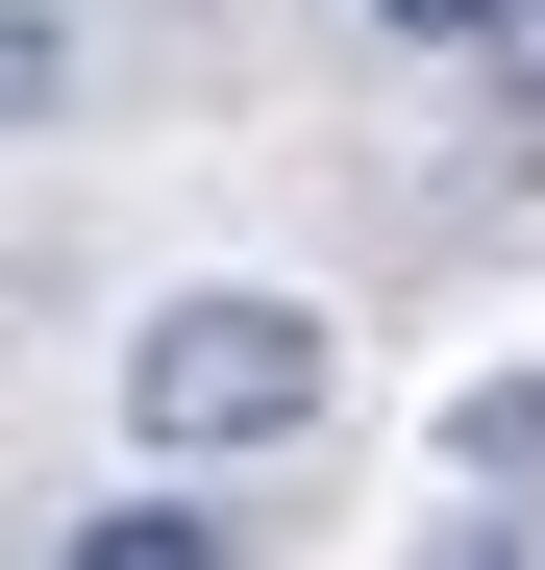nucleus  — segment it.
Masks as SVG:
<instances>
[{
	"label": "nucleus",
	"mask_w": 545,
	"mask_h": 570,
	"mask_svg": "<svg viewBox=\"0 0 545 570\" xmlns=\"http://www.w3.org/2000/svg\"><path fill=\"white\" fill-rule=\"evenodd\" d=\"M472 471H545V397H521V372H496V397H472Z\"/></svg>",
	"instance_id": "nucleus-5"
},
{
	"label": "nucleus",
	"mask_w": 545,
	"mask_h": 570,
	"mask_svg": "<svg viewBox=\"0 0 545 570\" xmlns=\"http://www.w3.org/2000/svg\"><path fill=\"white\" fill-rule=\"evenodd\" d=\"M75 570H248V521H199V497H125V521H75Z\"/></svg>",
	"instance_id": "nucleus-2"
},
{
	"label": "nucleus",
	"mask_w": 545,
	"mask_h": 570,
	"mask_svg": "<svg viewBox=\"0 0 545 570\" xmlns=\"http://www.w3.org/2000/svg\"><path fill=\"white\" fill-rule=\"evenodd\" d=\"M373 26H397V50H496L521 0H373Z\"/></svg>",
	"instance_id": "nucleus-4"
},
{
	"label": "nucleus",
	"mask_w": 545,
	"mask_h": 570,
	"mask_svg": "<svg viewBox=\"0 0 545 570\" xmlns=\"http://www.w3.org/2000/svg\"><path fill=\"white\" fill-rule=\"evenodd\" d=\"M323 397H347L323 298H149V323H125V422H149L174 471H224V446H298Z\"/></svg>",
	"instance_id": "nucleus-1"
},
{
	"label": "nucleus",
	"mask_w": 545,
	"mask_h": 570,
	"mask_svg": "<svg viewBox=\"0 0 545 570\" xmlns=\"http://www.w3.org/2000/svg\"><path fill=\"white\" fill-rule=\"evenodd\" d=\"M75 100V26H50V0H0V125H50Z\"/></svg>",
	"instance_id": "nucleus-3"
}]
</instances>
